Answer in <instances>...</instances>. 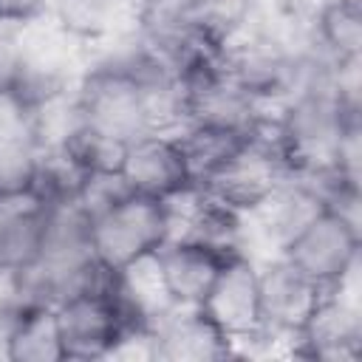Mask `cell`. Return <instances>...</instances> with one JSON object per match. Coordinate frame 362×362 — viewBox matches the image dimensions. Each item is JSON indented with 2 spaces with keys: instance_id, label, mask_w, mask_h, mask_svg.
I'll return each instance as SVG.
<instances>
[{
  "instance_id": "6da1fadb",
  "label": "cell",
  "mask_w": 362,
  "mask_h": 362,
  "mask_svg": "<svg viewBox=\"0 0 362 362\" xmlns=\"http://www.w3.org/2000/svg\"><path fill=\"white\" fill-rule=\"evenodd\" d=\"M74 105L79 124L119 141L153 133L144 85L119 54H110L82 71L74 88Z\"/></svg>"
},
{
  "instance_id": "7a4b0ae2",
  "label": "cell",
  "mask_w": 362,
  "mask_h": 362,
  "mask_svg": "<svg viewBox=\"0 0 362 362\" xmlns=\"http://www.w3.org/2000/svg\"><path fill=\"white\" fill-rule=\"evenodd\" d=\"M88 238L90 252L99 263H105L107 269H122L158 252L170 240L167 204L127 189L90 215Z\"/></svg>"
},
{
  "instance_id": "3957f363",
  "label": "cell",
  "mask_w": 362,
  "mask_h": 362,
  "mask_svg": "<svg viewBox=\"0 0 362 362\" xmlns=\"http://www.w3.org/2000/svg\"><path fill=\"white\" fill-rule=\"evenodd\" d=\"M359 221L322 206L286 240L280 255L317 286L334 288L359 269Z\"/></svg>"
},
{
  "instance_id": "277c9868",
  "label": "cell",
  "mask_w": 362,
  "mask_h": 362,
  "mask_svg": "<svg viewBox=\"0 0 362 362\" xmlns=\"http://www.w3.org/2000/svg\"><path fill=\"white\" fill-rule=\"evenodd\" d=\"M65 359H110L122 334L136 325L113 291H79L54 305Z\"/></svg>"
},
{
  "instance_id": "5b68a950",
  "label": "cell",
  "mask_w": 362,
  "mask_h": 362,
  "mask_svg": "<svg viewBox=\"0 0 362 362\" xmlns=\"http://www.w3.org/2000/svg\"><path fill=\"white\" fill-rule=\"evenodd\" d=\"M257 288L260 331L277 337L283 345H291L325 291L300 269H294L283 255L257 260Z\"/></svg>"
},
{
  "instance_id": "8992f818",
  "label": "cell",
  "mask_w": 362,
  "mask_h": 362,
  "mask_svg": "<svg viewBox=\"0 0 362 362\" xmlns=\"http://www.w3.org/2000/svg\"><path fill=\"white\" fill-rule=\"evenodd\" d=\"M291 356L339 362L356 359L362 351V311L354 294H348L345 283L325 288L311 317L291 339Z\"/></svg>"
},
{
  "instance_id": "52a82bcc",
  "label": "cell",
  "mask_w": 362,
  "mask_h": 362,
  "mask_svg": "<svg viewBox=\"0 0 362 362\" xmlns=\"http://www.w3.org/2000/svg\"><path fill=\"white\" fill-rule=\"evenodd\" d=\"M201 311L235 342V351L249 342L260 331L257 260L243 252L229 255L201 300Z\"/></svg>"
},
{
  "instance_id": "ba28073f",
  "label": "cell",
  "mask_w": 362,
  "mask_h": 362,
  "mask_svg": "<svg viewBox=\"0 0 362 362\" xmlns=\"http://www.w3.org/2000/svg\"><path fill=\"white\" fill-rule=\"evenodd\" d=\"M119 175L130 192L158 201L195 187L187 158L173 133H144L127 141Z\"/></svg>"
},
{
  "instance_id": "9c48e42d",
  "label": "cell",
  "mask_w": 362,
  "mask_h": 362,
  "mask_svg": "<svg viewBox=\"0 0 362 362\" xmlns=\"http://www.w3.org/2000/svg\"><path fill=\"white\" fill-rule=\"evenodd\" d=\"M153 359L158 362H221L238 356L235 342L201 311V305H175L150 325Z\"/></svg>"
},
{
  "instance_id": "30bf717a",
  "label": "cell",
  "mask_w": 362,
  "mask_h": 362,
  "mask_svg": "<svg viewBox=\"0 0 362 362\" xmlns=\"http://www.w3.org/2000/svg\"><path fill=\"white\" fill-rule=\"evenodd\" d=\"M226 257L229 255L189 238H170L156 252L161 280L175 305H201Z\"/></svg>"
},
{
  "instance_id": "8fae6325",
  "label": "cell",
  "mask_w": 362,
  "mask_h": 362,
  "mask_svg": "<svg viewBox=\"0 0 362 362\" xmlns=\"http://www.w3.org/2000/svg\"><path fill=\"white\" fill-rule=\"evenodd\" d=\"M0 345L3 356L11 362H62L65 354L54 305H23L14 300L0 334Z\"/></svg>"
},
{
  "instance_id": "7c38bea8",
  "label": "cell",
  "mask_w": 362,
  "mask_h": 362,
  "mask_svg": "<svg viewBox=\"0 0 362 362\" xmlns=\"http://www.w3.org/2000/svg\"><path fill=\"white\" fill-rule=\"evenodd\" d=\"M48 17L79 45H102L133 23V0H48Z\"/></svg>"
},
{
  "instance_id": "4fadbf2b",
  "label": "cell",
  "mask_w": 362,
  "mask_h": 362,
  "mask_svg": "<svg viewBox=\"0 0 362 362\" xmlns=\"http://www.w3.org/2000/svg\"><path fill=\"white\" fill-rule=\"evenodd\" d=\"M45 246V206L23 198L0 204V280L28 269Z\"/></svg>"
},
{
  "instance_id": "5bb4252c",
  "label": "cell",
  "mask_w": 362,
  "mask_h": 362,
  "mask_svg": "<svg viewBox=\"0 0 362 362\" xmlns=\"http://www.w3.org/2000/svg\"><path fill=\"white\" fill-rule=\"evenodd\" d=\"M311 40L331 62H356L362 54V0H322Z\"/></svg>"
},
{
  "instance_id": "9a60e30c",
  "label": "cell",
  "mask_w": 362,
  "mask_h": 362,
  "mask_svg": "<svg viewBox=\"0 0 362 362\" xmlns=\"http://www.w3.org/2000/svg\"><path fill=\"white\" fill-rule=\"evenodd\" d=\"M178 139V147L187 158L189 175L195 184H201L204 178H209L218 167H223L246 141L249 136L238 133V130H226V127H215V124H184L173 133Z\"/></svg>"
},
{
  "instance_id": "2e32d148",
  "label": "cell",
  "mask_w": 362,
  "mask_h": 362,
  "mask_svg": "<svg viewBox=\"0 0 362 362\" xmlns=\"http://www.w3.org/2000/svg\"><path fill=\"white\" fill-rule=\"evenodd\" d=\"M40 167V147L25 136L0 139V204L31 198Z\"/></svg>"
},
{
  "instance_id": "e0dca14e",
  "label": "cell",
  "mask_w": 362,
  "mask_h": 362,
  "mask_svg": "<svg viewBox=\"0 0 362 362\" xmlns=\"http://www.w3.org/2000/svg\"><path fill=\"white\" fill-rule=\"evenodd\" d=\"M59 147L74 158V164L85 175H93V173H119L127 141H119V139L105 136V133H99L93 127L76 124Z\"/></svg>"
},
{
  "instance_id": "ac0fdd59",
  "label": "cell",
  "mask_w": 362,
  "mask_h": 362,
  "mask_svg": "<svg viewBox=\"0 0 362 362\" xmlns=\"http://www.w3.org/2000/svg\"><path fill=\"white\" fill-rule=\"evenodd\" d=\"M187 3L195 20L223 42H229L235 34H240L249 25L255 8V0H187Z\"/></svg>"
},
{
  "instance_id": "d6986e66",
  "label": "cell",
  "mask_w": 362,
  "mask_h": 362,
  "mask_svg": "<svg viewBox=\"0 0 362 362\" xmlns=\"http://www.w3.org/2000/svg\"><path fill=\"white\" fill-rule=\"evenodd\" d=\"M20 76V40L17 28L0 25V96L14 93Z\"/></svg>"
},
{
  "instance_id": "ffe728a7",
  "label": "cell",
  "mask_w": 362,
  "mask_h": 362,
  "mask_svg": "<svg viewBox=\"0 0 362 362\" xmlns=\"http://www.w3.org/2000/svg\"><path fill=\"white\" fill-rule=\"evenodd\" d=\"M48 14V0H0V25H28Z\"/></svg>"
}]
</instances>
